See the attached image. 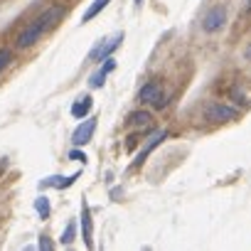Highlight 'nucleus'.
<instances>
[{"mask_svg":"<svg viewBox=\"0 0 251 251\" xmlns=\"http://www.w3.org/2000/svg\"><path fill=\"white\" fill-rule=\"evenodd\" d=\"M62 15H64V8H62V5H52V8H47L37 20H32V23L20 32V37H18V47H23V50H25V47L35 45V42H37V40H40L50 27H54V25L59 23V18H62Z\"/></svg>","mask_w":251,"mask_h":251,"instance_id":"nucleus-1","label":"nucleus"},{"mask_svg":"<svg viewBox=\"0 0 251 251\" xmlns=\"http://www.w3.org/2000/svg\"><path fill=\"white\" fill-rule=\"evenodd\" d=\"M239 116V111L234 106H226V103H219V101H209L204 106V118L212 121V123H226V121H234Z\"/></svg>","mask_w":251,"mask_h":251,"instance_id":"nucleus-2","label":"nucleus"},{"mask_svg":"<svg viewBox=\"0 0 251 251\" xmlns=\"http://www.w3.org/2000/svg\"><path fill=\"white\" fill-rule=\"evenodd\" d=\"M202 30L207 32V35H214V32H219L224 25H226V8H222V5H214V8H209L204 15H202Z\"/></svg>","mask_w":251,"mask_h":251,"instance_id":"nucleus-3","label":"nucleus"},{"mask_svg":"<svg viewBox=\"0 0 251 251\" xmlns=\"http://www.w3.org/2000/svg\"><path fill=\"white\" fill-rule=\"evenodd\" d=\"M121 42H123V35H116L113 40H101V42L89 52V59H91V62H106V59L121 47Z\"/></svg>","mask_w":251,"mask_h":251,"instance_id":"nucleus-4","label":"nucleus"},{"mask_svg":"<svg viewBox=\"0 0 251 251\" xmlns=\"http://www.w3.org/2000/svg\"><path fill=\"white\" fill-rule=\"evenodd\" d=\"M138 101H143V103H153V106H165L163 86H160L158 81H148V84H143V89L138 91Z\"/></svg>","mask_w":251,"mask_h":251,"instance_id":"nucleus-5","label":"nucleus"},{"mask_svg":"<svg viewBox=\"0 0 251 251\" xmlns=\"http://www.w3.org/2000/svg\"><path fill=\"white\" fill-rule=\"evenodd\" d=\"M94 131H96V118H86L79 128L74 131V136H72V143L76 146V148H81V146H86L89 141H91V136H94Z\"/></svg>","mask_w":251,"mask_h":251,"instance_id":"nucleus-6","label":"nucleus"},{"mask_svg":"<svg viewBox=\"0 0 251 251\" xmlns=\"http://www.w3.org/2000/svg\"><path fill=\"white\" fill-rule=\"evenodd\" d=\"M76 180H79V173H74V175H69V177H59V175H54V177L42 180V182H40V187H42V190H45V187H57V190H64V187H72Z\"/></svg>","mask_w":251,"mask_h":251,"instance_id":"nucleus-7","label":"nucleus"},{"mask_svg":"<svg viewBox=\"0 0 251 251\" xmlns=\"http://www.w3.org/2000/svg\"><path fill=\"white\" fill-rule=\"evenodd\" d=\"M81 231H84V244L86 249H94V239H91V212H89V204L84 202L81 204Z\"/></svg>","mask_w":251,"mask_h":251,"instance_id":"nucleus-8","label":"nucleus"},{"mask_svg":"<svg viewBox=\"0 0 251 251\" xmlns=\"http://www.w3.org/2000/svg\"><path fill=\"white\" fill-rule=\"evenodd\" d=\"M91 106H94L91 96H79V99L72 103V116H74V118H86L89 111H91Z\"/></svg>","mask_w":251,"mask_h":251,"instance_id":"nucleus-9","label":"nucleus"},{"mask_svg":"<svg viewBox=\"0 0 251 251\" xmlns=\"http://www.w3.org/2000/svg\"><path fill=\"white\" fill-rule=\"evenodd\" d=\"M165 138H168V133H165V131H163V133H158V136H153V138L148 141V146L141 151V155H138V165H141V163H143V160H146V158H148V155H151V153H153V151L165 141Z\"/></svg>","mask_w":251,"mask_h":251,"instance_id":"nucleus-10","label":"nucleus"},{"mask_svg":"<svg viewBox=\"0 0 251 251\" xmlns=\"http://www.w3.org/2000/svg\"><path fill=\"white\" fill-rule=\"evenodd\" d=\"M108 3H111V0H94V3L89 5V10L84 13L81 23H89V20H94V18H96V15H99V13H101V10H103Z\"/></svg>","mask_w":251,"mask_h":251,"instance_id":"nucleus-11","label":"nucleus"},{"mask_svg":"<svg viewBox=\"0 0 251 251\" xmlns=\"http://www.w3.org/2000/svg\"><path fill=\"white\" fill-rule=\"evenodd\" d=\"M153 118H151V113L148 111H133L131 116H128V123L131 126H148Z\"/></svg>","mask_w":251,"mask_h":251,"instance_id":"nucleus-12","label":"nucleus"},{"mask_svg":"<svg viewBox=\"0 0 251 251\" xmlns=\"http://www.w3.org/2000/svg\"><path fill=\"white\" fill-rule=\"evenodd\" d=\"M35 209H37V214H40L42 219H47V217H50V200H47V197H37V200H35Z\"/></svg>","mask_w":251,"mask_h":251,"instance_id":"nucleus-13","label":"nucleus"},{"mask_svg":"<svg viewBox=\"0 0 251 251\" xmlns=\"http://www.w3.org/2000/svg\"><path fill=\"white\" fill-rule=\"evenodd\" d=\"M106 74H108V72H106V69L101 67L99 72H94V74H91V79H89V84H91L94 89H99V86H103V81H106Z\"/></svg>","mask_w":251,"mask_h":251,"instance_id":"nucleus-14","label":"nucleus"},{"mask_svg":"<svg viewBox=\"0 0 251 251\" xmlns=\"http://www.w3.org/2000/svg\"><path fill=\"white\" fill-rule=\"evenodd\" d=\"M74 236H76V224H74V222H69V224H67V229H64V234H62V244H72V241H74Z\"/></svg>","mask_w":251,"mask_h":251,"instance_id":"nucleus-15","label":"nucleus"},{"mask_svg":"<svg viewBox=\"0 0 251 251\" xmlns=\"http://www.w3.org/2000/svg\"><path fill=\"white\" fill-rule=\"evenodd\" d=\"M10 57H13L10 50H0V72H3V69L10 64Z\"/></svg>","mask_w":251,"mask_h":251,"instance_id":"nucleus-16","label":"nucleus"},{"mask_svg":"<svg viewBox=\"0 0 251 251\" xmlns=\"http://www.w3.org/2000/svg\"><path fill=\"white\" fill-rule=\"evenodd\" d=\"M69 160H79V163H86V155H84V153H81V151H79V148L74 146V151H69Z\"/></svg>","mask_w":251,"mask_h":251,"instance_id":"nucleus-17","label":"nucleus"},{"mask_svg":"<svg viewBox=\"0 0 251 251\" xmlns=\"http://www.w3.org/2000/svg\"><path fill=\"white\" fill-rule=\"evenodd\" d=\"M40 249H47V251H50V249H52V241H50L47 236H40Z\"/></svg>","mask_w":251,"mask_h":251,"instance_id":"nucleus-18","label":"nucleus"},{"mask_svg":"<svg viewBox=\"0 0 251 251\" xmlns=\"http://www.w3.org/2000/svg\"><path fill=\"white\" fill-rule=\"evenodd\" d=\"M244 57H246V59H249V62H251V45H249V47H246V52H244Z\"/></svg>","mask_w":251,"mask_h":251,"instance_id":"nucleus-19","label":"nucleus"},{"mask_svg":"<svg viewBox=\"0 0 251 251\" xmlns=\"http://www.w3.org/2000/svg\"><path fill=\"white\" fill-rule=\"evenodd\" d=\"M246 13H251V0H246Z\"/></svg>","mask_w":251,"mask_h":251,"instance_id":"nucleus-20","label":"nucleus"},{"mask_svg":"<svg viewBox=\"0 0 251 251\" xmlns=\"http://www.w3.org/2000/svg\"><path fill=\"white\" fill-rule=\"evenodd\" d=\"M141 3H143V0H136V5H141Z\"/></svg>","mask_w":251,"mask_h":251,"instance_id":"nucleus-21","label":"nucleus"}]
</instances>
